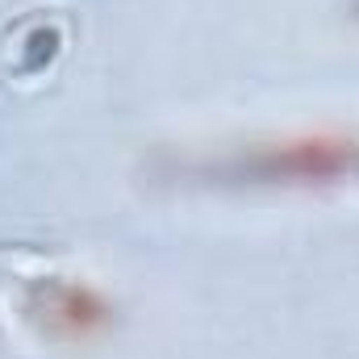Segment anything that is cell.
<instances>
[{
	"label": "cell",
	"mask_w": 359,
	"mask_h": 359,
	"mask_svg": "<svg viewBox=\"0 0 359 359\" xmlns=\"http://www.w3.org/2000/svg\"><path fill=\"white\" fill-rule=\"evenodd\" d=\"M21 318L34 326L38 339L63 347H88L104 339L117 322V301L84 276L46 271L25 276L21 284Z\"/></svg>",
	"instance_id": "2"
},
{
	"label": "cell",
	"mask_w": 359,
	"mask_h": 359,
	"mask_svg": "<svg viewBox=\"0 0 359 359\" xmlns=\"http://www.w3.org/2000/svg\"><path fill=\"white\" fill-rule=\"evenodd\" d=\"M217 188L313 192L359 184V126H297L222 147L209 163L188 168Z\"/></svg>",
	"instance_id": "1"
}]
</instances>
